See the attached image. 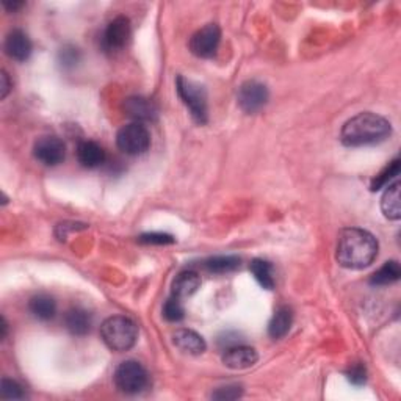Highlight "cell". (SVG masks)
<instances>
[{
  "instance_id": "obj_1",
  "label": "cell",
  "mask_w": 401,
  "mask_h": 401,
  "mask_svg": "<svg viewBox=\"0 0 401 401\" xmlns=\"http://www.w3.org/2000/svg\"><path fill=\"white\" fill-rule=\"evenodd\" d=\"M378 254V241L369 231L357 227L343 229L337 240L335 259L343 268L362 270L373 263Z\"/></svg>"
},
{
  "instance_id": "obj_2",
  "label": "cell",
  "mask_w": 401,
  "mask_h": 401,
  "mask_svg": "<svg viewBox=\"0 0 401 401\" xmlns=\"http://www.w3.org/2000/svg\"><path fill=\"white\" fill-rule=\"evenodd\" d=\"M392 133V126L385 118L376 113L364 112L348 119L342 127L340 140L348 148L378 145Z\"/></svg>"
},
{
  "instance_id": "obj_3",
  "label": "cell",
  "mask_w": 401,
  "mask_h": 401,
  "mask_svg": "<svg viewBox=\"0 0 401 401\" xmlns=\"http://www.w3.org/2000/svg\"><path fill=\"white\" fill-rule=\"evenodd\" d=\"M100 337L110 349L123 353L137 343L138 328L131 318L123 317V315H113L100 326Z\"/></svg>"
},
{
  "instance_id": "obj_4",
  "label": "cell",
  "mask_w": 401,
  "mask_h": 401,
  "mask_svg": "<svg viewBox=\"0 0 401 401\" xmlns=\"http://www.w3.org/2000/svg\"><path fill=\"white\" fill-rule=\"evenodd\" d=\"M114 385L116 389L127 395H135L148 388L149 375L148 370L137 361H124L114 370Z\"/></svg>"
},
{
  "instance_id": "obj_5",
  "label": "cell",
  "mask_w": 401,
  "mask_h": 401,
  "mask_svg": "<svg viewBox=\"0 0 401 401\" xmlns=\"http://www.w3.org/2000/svg\"><path fill=\"white\" fill-rule=\"evenodd\" d=\"M176 87L179 96H181L184 104L187 105V109L190 110L191 118L195 119L198 124H205L207 119H209L205 90L200 87V85L191 82L182 76L177 77Z\"/></svg>"
},
{
  "instance_id": "obj_6",
  "label": "cell",
  "mask_w": 401,
  "mask_h": 401,
  "mask_svg": "<svg viewBox=\"0 0 401 401\" xmlns=\"http://www.w3.org/2000/svg\"><path fill=\"white\" fill-rule=\"evenodd\" d=\"M116 145L127 155H141L150 146V135L143 123H131L119 128Z\"/></svg>"
},
{
  "instance_id": "obj_7",
  "label": "cell",
  "mask_w": 401,
  "mask_h": 401,
  "mask_svg": "<svg viewBox=\"0 0 401 401\" xmlns=\"http://www.w3.org/2000/svg\"><path fill=\"white\" fill-rule=\"evenodd\" d=\"M221 41V30L217 24H207L193 35L190 50L199 59H212L217 54Z\"/></svg>"
},
{
  "instance_id": "obj_8",
  "label": "cell",
  "mask_w": 401,
  "mask_h": 401,
  "mask_svg": "<svg viewBox=\"0 0 401 401\" xmlns=\"http://www.w3.org/2000/svg\"><path fill=\"white\" fill-rule=\"evenodd\" d=\"M268 88L259 80H248L239 88V105L245 113H257L268 102Z\"/></svg>"
},
{
  "instance_id": "obj_9",
  "label": "cell",
  "mask_w": 401,
  "mask_h": 401,
  "mask_svg": "<svg viewBox=\"0 0 401 401\" xmlns=\"http://www.w3.org/2000/svg\"><path fill=\"white\" fill-rule=\"evenodd\" d=\"M35 159L46 167H55L64 160L66 155V146L59 137H41L33 146Z\"/></svg>"
},
{
  "instance_id": "obj_10",
  "label": "cell",
  "mask_w": 401,
  "mask_h": 401,
  "mask_svg": "<svg viewBox=\"0 0 401 401\" xmlns=\"http://www.w3.org/2000/svg\"><path fill=\"white\" fill-rule=\"evenodd\" d=\"M131 35H132L131 20H128L126 16L114 18L112 23L107 25L104 32V38H102L104 49L109 50V52L121 50L123 47H126L128 40H131Z\"/></svg>"
},
{
  "instance_id": "obj_11",
  "label": "cell",
  "mask_w": 401,
  "mask_h": 401,
  "mask_svg": "<svg viewBox=\"0 0 401 401\" xmlns=\"http://www.w3.org/2000/svg\"><path fill=\"white\" fill-rule=\"evenodd\" d=\"M259 361V354L257 351L251 347L245 345H235L225 349L223 354V364L227 369L232 370H245L253 367V365Z\"/></svg>"
},
{
  "instance_id": "obj_12",
  "label": "cell",
  "mask_w": 401,
  "mask_h": 401,
  "mask_svg": "<svg viewBox=\"0 0 401 401\" xmlns=\"http://www.w3.org/2000/svg\"><path fill=\"white\" fill-rule=\"evenodd\" d=\"M5 52L13 60L25 61L32 54V41L23 30H13L6 35Z\"/></svg>"
},
{
  "instance_id": "obj_13",
  "label": "cell",
  "mask_w": 401,
  "mask_h": 401,
  "mask_svg": "<svg viewBox=\"0 0 401 401\" xmlns=\"http://www.w3.org/2000/svg\"><path fill=\"white\" fill-rule=\"evenodd\" d=\"M124 110L127 113V116H131L135 119V123H143V121H154L159 114V110L154 105V102H150L146 97H128L124 102Z\"/></svg>"
},
{
  "instance_id": "obj_14",
  "label": "cell",
  "mask_w": 401,
  "mask_h": 401,
  "mask_svg": "<svg viewBox=\"0 0 401 401\" xmlns=\"http://www.w3.org/2000/svg\"><path fill=\"white\" fill-rule=\"evenodd\" d=\"M173 343L184 353L193 356L203 354L207 348L205 340L191 329H177L173 334Z\"/></svg>"
},
{
  "instance_id": "obj_15",
  "label": "cell",
  "mask_w": 401,
  "mask_h": 401,
  "mask_svg": "<svg viewBox=\"0 0 401 401\" xmlns=\"http://www.w3.org/2000/svg\"><path fill=\"white\" fill-rule=\"evenodd\" d=\"M199 285H200V276L196 273V271L185 270L174 277L173 285H171V293H173V297L184 299L191 297L193 293H196Z\"/></svg>"
},
{
  "instance_id": "obj_16",
  "label": "cell",
  "mask_w": 401,
  "mask_h": 401,
  "mask_svg": "<svg viewBox=\"0 0 401 401\" xmlns=\"http://www.w3.org/2000/svg\"><path fill=\"white\" fill-rule=\"evenodd\" d=\"M77 159L85 168H97L105 162V150L96 141H82L77 146Z\"/></svg>"
},
{
  "instance_id": "obj_17",
  "label": "cell",
  "mask_w": 401,
  "mask_h": 401,
  "mask_svg": "<svg viewBox=\"0 0 401 401\" xmlns=\"http://www.w3.org/2000/svg\"><path fill=\"white\" fill-rule=\"evenodd\" d=\"M91 323V313L87 309H83V307H73V309L68 311L66 317H64V325H66L68 331L74 335L88 334Z\"/></svg>"
},
{
  "instance_id": "obj_18",
  "label": "cell",
  "mask_w": 401,
  "mask_h": 401,
  "mask_svg": "<svg viewBox=\"0 0 401 401\" xmlns=\"http://www.w3.org/2000/svg\"><path fill=\"white\" fill-rule=\"evenodd\" d=\"M381 210L385 218L389 220H400L401 207H400V182L389 184L381 198Z\"/></svg>"
},
{
  "instance_id": "obj_19",
  "label": "cell",
  "mask_w": 401,
  "mask_h": 401,
  "mask_svg": "<svg viewBox=\"0 0 401 401\" xmlns=\"http://www.w3.org/2000/svg\"><path fill=\"white\" fill-rule=\"evenodd\" d=\"M292 321H293V313L289 309V307H279V309L275 312L273 318H271L270 325H268V334L271 339H282L285 334L290 331L292 328Z\"/></svg>"
},
{
  "instance_id": "obj_20",
  "label": "cell",
  "mask_w": 401,
  "mask_h": 401,
  "mask_svg": "<svg viewBox=\"0 0 401 401\" xmlns=\"http://www.w3.org/2000/svg\"><path fill=\"white\" fill-rule=\"evenodd\" d=\"M28 309H30L35 317L40 320H50L54 318V315L56 312V304L52 297L41 293V295H37L30 299Z\"/></svg>"
},
{
  "instance_id": "obj_21",
  "label": "cell",
  "mask_w": 401,
  "mask_h": 401,
  "mask_svg": "<svg viewBox=\"0 0 401 401\" xmlns=\"http://www.w3.org/2000/svg\"><path fill=\"white\" fill-rule=\"evenodd\" d=\"M400 276H401L400 263L397 261H389L370 276V284L381 287V285H389L397 282Z\"/></svg>"
},
{
  "instance_id": "obj_22",
  "label": "cell",
  "mask_w": 401,
  "mask_h": 401,
  "mask_svg": "<svg viewBox=\"0 0 401 401\" xmlns=\"http://www.w3.org/2000/svg\"><path fill=\"white\" fill-rule=\"evenodd\" d=\"M249 271L253 273L254 279L259 282L263 289L273 290L275 287V276L271 263L263 259H254L249 265Z\"/></svg>"
},
{
  "instance_id": "obj_23",
  "label": "cell",
  "mask_w": 401,
  "mask_h": 401,
  "mask_svg": "<svg viewBox=\"0 0 401 401\" xmlns=\"http://www.w3.org/2000/svg\"><path fill=\"white\" fill-rule=\"evenodd\" d=\"M204 267L210 271V273L225 275L235 271L240 267V259L237 256H215L204 262Z\"/></svg>"
},
{
  "instance_id": "obj_24",
  "label": "cell",
  "mask_w": 401,
  "mask_h": 401,
  "mask_svg": "<svg viewBox=\"0 0 401 401\" xmlns=\"http://www.w3.org/2000/svg\"><path fill=\"white\" fill-rule=\"evenodd\" d=\"M400 174V160H393L390 162L388 167H385L381 173L376 174V177L371 181V185H370V188L371 191H376L379 188H383L385 187V185H389V182L392 181L393 177H397Z\"/></svg>"
},
{
  "instance_id": "obj_25",
  "label": "cell",
  "mask_w": 401,
  "mask_h": 401,
  "mask_svg": "<svg viewBox=\"0 0 401 401\" xmlns=\"http://www.w3.org/2000/svg\"><path fill=\"white\" fill-rule=\"evenodd\" d=\"M163 317L168 321H173V323L181 321L185 317V311L181 299L176 297H171L169 299H167V303L163 304Z\"/></svg>"
},
{
  "instance_id": "obj_26",
  "label": "cell",
  "mask_w": 401,
  "mask_h": 401,
  "mask_svg": "<svg viewBox=\"0 0 401 401\" xmlns=\"http://www.w3.org/2000/svg\"><path fill=\"white\" fill-rule=\"evenodd\" d=\"M2 398L5 400H20L24 398V390L20 384L14 379L4 378L2 379Z\"/></svg>"
},
{
  "instance_id": "obj_27",
  "label": "cell",
  "mask_w": 401,
  "mask_h": 401,
  "mask_svg": "<svg viewBox=\"0 0 401 401\" xmlns=\"http://www.w3.org/2000/svg\"><path fill=\"white\" fill-rule=\"evenodd\" d=\"M145 245H169V243H174V239L168 234L162 232H150V234H143L138 239Z\"/></svg>"
},
{
  "instance_id": "obj_28",
  "label": "cell",
  "mask_w": 401,
  "mask_h": 401,
  "mask_svg": "<svg viewBox=\"0 0 401 401\" xmlns=\"http://www.w3.org/2000/svg\"><path fill=\"white\" fill-rule=\"evenodd\" d=\"M347 376L349 379V383H353L354 385H362L367 381V370H365L364 365L356 364L353 367H349L347 371Z\"/></svg>"
},
{
  "instance_id": "obj_29",
  "label": "cell",
  "mask_w": 401,
  "mask_h": 401,
  "mask_svg": "<svg viewBox=\"0 0 401 401\" xmlns=\"http://www.w3.org/2000/svg\"><path fill=\"white\" fill-rule=\"evenodd\" d=\"M241 395L240 385H225L220 388L217 392L212 393V398L215 400H235Z\"/></svg>"
},
{
  "instance_id": "obj_30",
  "label": "cell",
  "mask_w": 401,
  "mask_h": 401,
  "mask_svg": "<svg viewBox=\"0 0 401 401\" xmlns=\"http://www.w3.org/2000/svg\"><path fill=\"white\" fill-rule=\"evenodd\" d=\"M60 56L64 66H74V64L78 61V50L74 47H66L61 50Z\"/></svg>"
},
{
  "instance_id": "obj_31",
  "label": "cell",
  "mask_w": 401,
  "mask_h": 401,
  "mask_svg": "<svg viewBox=\"0 0 401 401\" xmlns=\"http://www.w3.org/2000/svg\"><path fill=\"white\" fill-rule=\"evenodd\" d=\"M0 80H2V92H0V97L5 99L6 95H8V91L11 88V85H10V80H8V74L5 73V71H2V76H0Z\"/></svg>"
},
{
  "instance_id": "obj_32",
  "label": "cell",
  "mask_w": 401,
  "mask_h": 401,
  "mask_svg": "<svg viewBox=\"0 0 401 401\" xmlns=\"http://www.w3.org/2000/svg\"><path fill=\"white\" fill-rule=\"evenodd\" d=\"M4 6L6 10L8 11H16V10H19V8H23L24 6V2H4Z\"/></svg>"
},
{
  "instance_id": "obj_33",
  "label": "cell",
  "mask_w": 401,
  "mask_h": 401,
  "mask_svg": "<svg viewBox=\"0 0 401 401\" xmlns=\"http://www.w3.org/2000/svg\"><path fill=\"white\" fill-rule=\"evenodd\" d=\"M2 335H0V337L2 339H5L6 337V333H8V325H6V321H5V318H2Z\"/></svg>"
}]
</instances>
